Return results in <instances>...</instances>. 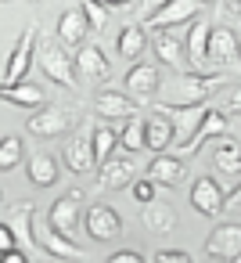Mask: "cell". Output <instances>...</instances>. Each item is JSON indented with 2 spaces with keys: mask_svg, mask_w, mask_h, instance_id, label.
<instances>
[{
  "mask_svg": "<svg viewBox=\"0 0 241 263\" xmlns=\"http://www.w3.org/2000/svg\"><path fill=\"white\" fill-rule=\"evenodd\" d=\"M148 33L140 29V26H123L119 29V40H115V51H119V58H126V62H140L144 58V51H148Z\"/></svg>",
  "mask_w": 241,
  "mask_h": 263,
  "instance_id": "cell-28",
  "label": "cell"
},
{
  "mask_svg": "<svg viewBox=\"0 0 241 263\" xmlns=\"http://www.w3.org/2000/svg\"><path fill=\"white\" fill-rule=\"evenodd\" d=\"M36 241L47 256H58V259H83V249L76 245V238L62 234L51 220H40L36 216Z\"/></svg>",
  "mask_w": 241,
  "mask_h": 263,
  "instance_id": "cell-12",
  "label": "cell"
},
{
  "mask_svg": "<svg viewBox=\"0 0 241 263\" xmlns=\"http://www.w3.org/2000/svg\"><path fill=\"white\" fill-rule=\"evenodd\" d=\"M205 259H241V223H219L205 238Z\"/></svg>",
  "mask_w": 241,
  "mask_h": 263,
  "instance_id": "cell-10",
  "label": "cell"
},
{
  "mask_svg": "<svg viewBox=\"0 0 241 263\" xmlns=\"http://www.w3.org/2000/svg\"><path fill=\"white\" fill-rule=\"evenodd\" d=\"M36 4H40V0H36Z\"/></svg>",
  "mask_w": 241,
  "mask_h": 263,
  "instance_id": "cell-46",
  "label": "cell"
},
{
  "mask_svg": "<svg viewBox=\"0 0 241 263\" xmlns=\"http://www.w3.org/2000/svg\"><path fill=\"white\" fill-rule=\"evenodd\" d=\"M140 220H144V227H148L151 234H173V231H176V223H180L176 209H173L169 202H158V198L144 202V213H140Z\"/></svg>",
  "mask_w": 241,
  "mask_h": 263,
  "instance_id": "cell-24",
  "label": "cell"
},
{
  "mask_svg": "<svg viewBox=\"0 0 241 263\" xmlns=\"http://www.w3.org/2000/svg\"><path fill=\"white\" fill-rule=\"evenodd\" d=\"M151 47H155L158 62H162V65H169L173 72H187V69H191L187 44H180V40H176V36H169L166 29H158V33L151 36Z\"/></svg>",
  "mask_w": 241,
  "mask_h": 263,
  "instance_id": "cell-18",
  "label": "cell"
},
{
  "mask_svg": "<svg viewBox=\"0 0 241 263\" xmlns=\"http://www.w3.org/2000/svg\"><path fill=\"white\" fill-rule=\"evenodd\" d=\"M148 177H151L158 187H176V184H184V177H187L184 155H166V152H158V155L151 159V166H148Z\"/></svg>",
  "mask_w": 241,
  "mask_h": 263,
  "instance_id": "cell-22",
  "label": "cell"
},
{
  "mask_svg": "<svg viewBox=\"0 0 241 263\" xmlns=\"http://www.w3.org/2000/svg\"><path fill=\"white\" fill-rule=\"evenodd\" d=\"M133 173H137V162H133L130 155H112L108 162L97 166V187H101V191L130 187V184H133Z\"/></svg>",
  "mask_w": 241,
  "mask_h": 263,
  "instance_id": "cell-16",
  "label": "cell"
},
{
  "mask_svg": "<svg viewBox=\"0 0 241 263\" xmlns=\"http://www.w3.org/2000/svg\"><path fill=\"white\" fill-rule=\"evenodd\" d=\"M144 134H148V152H166L169 144H173V119L166 116V112H151L148 119H144Z\"/></svg>",
  "mask_w": 241,
  "mask_h": 263,
  "instance_id": "cell-27",
  "label": "cell"
},
{
  "mask_svg": "<svg viewBox=\"0 0 241 263\" xmlns=\"http://www.w3.org/2000/svg\"><path fill=\"white\" fill-rule=\"evenodd\" d=\"M216 4H223V0H216Z\"/></svg>",
  "mask_w": 241,
  "mask_h": 263,
  "instance_id": "cell-44",
  "label": "cell"
},
{
  "mask_svg": "<svg viewBox=\"0 0 241 263\" xmlns=\"http://www.w3.org/2000/svg\"><path fill=\"white\" fill-rule=\"evenodd\" d=\"M94 112L97 119H115V123H126L130 116H137V98L130 90H115V87H101L94 94Z\"/></svg>",
  "mask_w": 241,
  "mask_h": 263,
  "instance_id": "cell-6",
  "label": "cell"
},
{
  "mask_svg": "<svg viewBox=\"0 0 241 263\" xmlns=\"http://www.w3.org/2000/svg\"><path fill=\"white\" fill-rule=\"evenodd\" d=\"M76 123H79V116H76L72 105H40V108H33V116L26 119V130H29L33 137L51 141V137L69 134Z\"/></svg>",
  "mask_w": 241,
  "mask_h": 263,
  "instance_id": "cell-3",
  "label": "cell"
},
{
  "mask_svg": "<svg viewBox=\"0 0 241 263\" xmlns=\"http://www.w3.org/2000/svg\"><path fill=\"white\" fill-rule=\"evenodd\" d=\"M108 259H112V263H137V259H144V256H140L137 249H115Z\"/></svg>",
  "mask_w": 241,
  "mask_h": 263,
  "instance_id": "cell-38",
  "label": "cell"
},
{
  "mask_svg": "<svg viewBox=\"0 0 241 263\" xmlns=\"http://www.w3.org/2000/svg\"><path fill=\"white\" fill-rule=\"evenodd\" d=\"M115 144H119V130L108 126V119L101 126H94V155H97V166L115 155Z\"/></svg>",
  "mask_w": 241,
  "mask_h": 263,
  "instance_id": "cell-31",
  "label": "cell"
},
{
  "mask_svg": "<svg viewBox=\"0 0 241 263\" xmlns=\"http://www.w3.org/2000/svg\"><path fill=\"white\" fill-rule=\"evenodd\" d=\"M166 4H169V0H140V4H137V22L144 26V22H148L151 15H158Z\"/></svg>",
  "mask_w": 241,
  "mask_h": 263,
  "instance_id": "cell-34",
  "label": "cell"
},
{
  "mask_svg": "<svg viewBox=\"0 0 241 263\" xmlns=\"http://www.w3.org/2000/svg\"><path fill=\"white\" fill-rule=\"evenodd\" d=\"M223 134H230V123H227V116H223L219 108H212V105H209L205 123L198 126V134H194L184 148H176V155H184V159H187V155H194L202 144H209V141H216V137H223Z\"/></svg>",
  "mask_w": 241,
  "mask_h": 263,
  "instance_id": "cell-19",
  "label": "cell"
},
{
  "mask_svg": "<svg viewBox=\"0 0 241 263\" xmlns=\"http://www.w3.org/2000/svg\"><path fill=\"white\" fill-rule=\"evenodd\" d=\"M83 223H87V234H90L94 241H115V238L123 234V216H119L108 202H94V205H87Z\"/></svg>",
  "mask_w": 241,
  "mask_h": 263,
  "instance_id": "cell-7",
  "label": "cell"
},
{
  "mask_svg": "<svg viewBox=\"0 0 241 263\" xmlns=\"http://www.w3.org/2000/svg\"><path fill=\"white\" fill-rule=\"evenodd\" d=\"M101 4H108V8H126L130 0H101Z\"/></svg>",
  "mask_w": 241,
  "mask_h": 263,
  "instance_id": "cell-42",
  "label": "cell"
},
{
  "mask_svg": "<svg viewBox=\"0 0 241 263\" xmlns=\"http://www.w3.org/2000/svg\"><path fill=\"white\" fill-rule=\"evenodd\" d=\"M4 4H11V0H4Z\"/></svg>",
  "mask_w": 241,
  "mask_h": 263,
  "instance_id": "cell-43",
  "label": "cell"
},
{
  "mask_svg": "<svg viewBox=\"0 0 241 263\" xmlns=\"http://www.w3.org/2000/svg\"><path fill=\"white\" fill-rule=\"evenodd\" d=\"M26 173H29V180L36 184V187H51L62 173H58V159L54 155H47V152H36V155H29V162H26Z\"/></svg>",
  "mask_w": 241,
  "mask_h": 263,
  "instance_id": "cell-29",
  "label": "cell"
},
{
  "mask_svg": "<svg viewBox=\"0 0 241 263\" xmlns=\"http://www.w3.org/2000/svg\"><path fill=\"white\" fill-rule=\"evenodd\" d=\"M119 144H123L130 155L148 148V134H144V119H140V116H130V119L119 126Z\"/></svg>",
  "mask_w": 241,
  "mask_h": 263,
  "instance_id": "cell-30",
  "label": "cell"
},
{
  "mask_svg": "<svg viewBox=\"0 0 241 263\" xmlns=\"http://www.w3.org/2000/svg\"><path fill=\"white\" fill-rule=\"evenodd\" d=\"M158 87H162V72H158L155 65L137 62V65L126 72V90H130L137 101H151V98L158 94Z\"/></svg>",
  "mask_w": 241,
  "mask_h": 263,
  "instance_id": "cell-21",
  "label": "cell"
},
{
  "mask_svg": "<svg viewBox=\"0 0 241 263\" xmlns=\"http://www.w3.org/2000/svg\"><path fill=\"white\" fill-rule=\"evenodd\" d=\"M212 26L209 18H194L191 29H187V58H191V69H202L209 62V44H212Z\"/></svg>",
  "mask_w": 241,
  "mask_h": 263,
  "instance_id": "cell-23",
  "label": "cell"
},
{
  "mask_svg": "<svg viewBox=\"0 0 241 263\" xmlns=\"http://www.w3.org/2000/svg\"><path fill=\"white\" fill-rule=\"evenodd\" d=\"M212 166H216V173H223V177H241V144L230 137V134H223V137H216V152H212Z\"/></svg>",
  "mask_w": 241,
  "mask_h": 263,
  "instance_id": "cell-25",
  "label": "cell"
},
{
  "mask_svg": "<svg viewBox=\"0 0 241 263\" xmlns=\"http://www.w3.org/2000/svg\"><path fill=\"white\" fill-rule=\"evenodd\" d=\"M36 36H40V22H29L18 36V44L11 47V58L4 65V87L11 83H22L29 76V65L36 62Z\"/></svg>",
  "mask_w": 241,
  "mask_h": 263,
  "instance_id": "cell-5",
  "label": "cell"
},
{
  "mask_svg": "<svg viewBox=\"0 0 241 263\" xmlns=\"http://www.w3.org/2000/svg\"><path fill=\"white\" fill-rule=\"evenodd\" d=\"M219 87H227V76L223 72H202V69L176 72V80L169 87V105H202Z\"/></svg>",
  "mask_w": 241,
  "mask_h": 263,
  "instance_id": "cell-1",
  "label": "cell"
},
{
  "mask_svg": "<svg viewBox=\"0 0 241 263\" xmlns=\"http://www.w3.org/2000/svg\"><path fill=\"white\" fill-rule=\"evenodd\" d=\"M151 259L155 263H191V252H184V249H158Z\"/></svg>",
  "mask_w": 241,
  "mask_h": 263,
  "instance_id": "cell-35",
  "label": "cell"
},
{
  "mask_svg": "<svg viewBox=\"0 0 241 263\" xmlns=\"http://www.w3.org/2000/svg\"><path fill=\"white\" fill-rule=\"evenodd\" d=\"M79 216H83V191H65L62 198H54V205H51V213H47V220L62 231V234H69V238H76L79 234Z\"/></svg>",
  "mask_w": 241,
  "mask_h": 263,
  "instance_id": "cell-9",
  "label": "cell"
},
{
  "mask_svg": "<svg viewBox=\"0 0 241 263\" xmlns=\"http://www.w3.org/2000/svg\"><path fill=\"white\" fill-rule=\"evenodd\" d=\"M0 98H4L8 105H18V108H40V105H47V90L36 87L33 80H22V83L4 87V90H0Z\"/></svg>",
  "mask_w": 241,
  "mask_h": 263,
  "instance_id": "cell-26",
  "label": "cell"
},
{
  "mask_svg": "<svg viewBox=\"0 0 241 263\" xmlns=\"http://www.w3.org/2000/svg\"><path fill=\"white\" fill-rule=\"evenodd\" d=\"M155 108L166 112V116L173 119V148H184V144L198 134V126L205 123V116H209V105H205V101H202V105H169V101H155Z\"/></svg>",
  "mask_w": 241,
  "mask_h": 263,
  "instance_id": "cell-4",
  "label": "cell"
},
{
  "mask_svg": "<svg viewBox=\"0 0 241 263\" xmlns=\"http://www.w3.org/2000/svg\"><path fill=\"white\" fill-rule=\"evenodd\" d=\"M4 220L15 227L22 249H29V252H44L40 241H36V205H33L29 198H26V202H15V205L4 213Z\"/></svg>",
  "mask_w": 241,
  "mask_h": 263,
  "instance_id": "cell-14",
  "label": "cell"
},
{
  "mask_svg": "<svg viewBox=\"0 0 241 263\" xmlns=\"http://www.w3.org/2000/svg\"><path fill=\"white\" fill-rule=\"evenodd\" d=\"M209 4H212V0H169L158 15H151V18L144 22V29H173V26H180V22H194Z\"/></svg>",
  "mask_w": 241,
  "mask_h": 263,
  "instance_id": "cell-8",
  "label": "cell"
},
{
  "mask_svg": "<svg viewBox=\"0 0 241 263\" xmlns=\"http://www.w3.org/2000/svg\"><path fill=\"white\" fill-rule=\"evenodd\" d=\"M223 112H230V116H241V83L223 98Z\"/></svg>",
  "mask_w": 241,
  "mask_h": 263,
  "instance_id": "cell-37",
  "label": "cell"
},
{
  "mask_svg": "<svg viewBox=\"0 0 241 263\" xmlns=\"http://www.w3.org/2000/svg\"><path fill=\"white\" fill-rule=\"evenodd\" d=\"M241 58V36L230 29V26H212V44H209V65L216 69H227Z\"/></svg>",
  "mask_w": 241,
  "mask_h": 263,
  "instance_id": "cell-15",
  "label": "cell"
},
{
  "mask_svg": "<svg viewBox=\"0 0 241 263\" xmlns=\"http://www.w3.org/2000/svg\"><path fill=\"white\" fill-rule=\"evenodd\" d=\"M22 259H26V249H22V245H18V249H8V252H4V263H22Z\"/></svg>",
  "mask_w": 241,
  "mask_h": 263,
  "instance_id": "cell-40",
  "label": "cell"
},
{
  "mask_svg": "<svg viewBox=\"0 0 241 263\" xmlns=\"http://www.w3.org/2000/svg\"><path fill=\"white\" fill-rule=\"evenodd\" d=\"M36 62H40V69H44V76L51 80V83H58V87H76L79 83V69H76V54H69L65 51V44L54 36V40H44V47L36 51Z\"/></svg>",
  "mask_w": 241,
  "mask_h": 263,
  "instance_id": "cell-2",
  "label": "cell"
},
{
  "mask_svg": "<svg viewBox=\"0 0 241 263\" xmlns=\"http://www.w3.org/2000/svg\"><path fill=\"white\" fill-rule=\"evenodd\" d=\"M155 187H158V184H155L151 177H144V180L133 184V198H137V202H151V198H155Z\"/></svg>",
  "mask_w": 241,
  "mask_h": 263,
  "instance_id": "cell-36",
  "label": "cell"
},
{
  "mask_svg": "<svg viewBox=\"0 0 241 263\" xmlns=\"http://www.w3.org/2000/svg\"><path fill=\"white\" fill-rule=\"evenodd\" d=\"M18 162H22V137L18 134H8L4 141H0V170L11 173Z\"/></svg>",
  "mask_w": 241,
  "mask_h": 263,
  "instance_id": "cell-32",
  "label": "cell"
},
{
  "mask_svg": "<svg viewBox=\"0 0 241 263\" xmlns=\"http://www.w3.org/2000/svg\"><path fill=\"white\" fill-rule=\"evenodd\" d=\"M219 8H223V11H230V15H241V0H223Z\"/></svg>",
  "mask_w": 241,
  "mask_h": 263,
  "instance_id": "cell-41",
  "label": "cell"
},
{
  "mask_svg": "<svg viewBox=\"0 0 241 263\" xmlns=\"http://www.w3.org/2000/svg\"><path fill=\"white\" fill-rule=\"evenodd\" d=\"M65 166L72 173H94L97 170V155H94V130H79L76 137H69L65 152H62Z\"/></svg>",
  "mask_w": 241,
  "mask_h": 263,
  "instance_id": "cell-13",
  "label": "cell"
},
{
  "mask_svg": "<svg viewBox=\"0 0 241 263\" xmlns=\"http://www.w3.org/2000/svg\"><path fill=\"white\" fill-rule=\"evenodd\" d=\"M191 209L202 213V216H219V213H227V195H223V187H219L216 177H198V180L191 184Z\"/></svg>",
  "mask_w": 241,
  "mask_h": 263,
  "instance_id": "cell-11",
  "label": "cell"
},
{
  "mask_svg": "<svg viewBox=\"0 0 241 263\" xmlns=\"http://www.w3.org/2000/svg\"><path fill=\"white\" fill-rule=\"evenodd\" d=\"M227 209H230V213H241V184L230 187V195H227Z\"/></svg>",
  "mask_w": 241,
  "mask_h": 263,
  "instance_id": "cell-39",
  "label": "cell"
},
{
  "mask_svg": "<svg viewBox=\"0 0 241 263\" xmlns=\"http://www.w3.org/2000/svg\"><path fill=\"white\" fill-rule=\"evenodd\" d=\"M237 65H241V58H237Z\"/></svg>",
  "mask_w": 241,
  "mask_h": 263,
  "instance_id": "cell-45",
  "label": "cell"
},
{
  "mask_svg": "<svg viewBox=\"0 0 241 263\" xmlns=\"http://www.w3.org/2000/svg\"><path fill=\"white\" fill-rule=\"evenodd\" d=\"M79 8H83V15H87L94 33L108 29V4H101V0H79Z\"/></svg>",
  "mask_w": 241,
  "mask_h": 263,
  "instance_id": "cell-33",
  "label": "cell"
},
{
  "mask_svg": "<svg viewBox=\"0 0 241 263\" xmlns=\"http://www.w3.org/2000/svg\"><path fill=\"white\" fill-rule=\"evenodd\" d=\"M87 33H94V29H90V22H87V15H83V8H69V11H62L54 36H58L65 47H83V44H87Z\"/></svg>",
  "mask_w": 241,
  "mask_h": 263,
  "instance_id": "cell-20",
  "label": "cell"
},
{
  "mask_svg": "<svg viewBox=\"0 0 241 263\" xmlns=\"http://www.w3.org/2000/svg\"><path fill=\"white\" fill-rule=\"evenodd\" d=\"M76 69H79V80H87V83H105L108 72H112V65H108V58L97 44L76 47Z\"/></svg>",
  "mask_w": 241,
  "mask_h": 263,
  "instance_id": "cell-17",
  "label": "cell"
}]
</instances>
